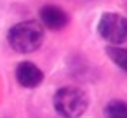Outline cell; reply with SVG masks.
I'll return each instance as SVG.
<instances>
[{
    "instance_id": "obj_1",
    "label": "cell",
    "mask_w": 127,
    "mask_h": 118,
    "mask_svg": "<svg viewBox=\"0 0 127 118\" xmlns=\"http://www.w3.org/2000/svg\"><path fill=\"white\" fill-rule=\"evenodd\" d=\"M9 45L19 54H30L40 49L44 42V26L38 21H21L9 30Z\"/></svg>"
},
{
    "instance_id": "obj_2",
    "label": "cell",
    "mask_w": 127,
    "mask_h": 118,
    "mask_svg": "<svg viewBox=\"0 0 127 118\" xmlns=\"http://www.w3.org/2000/svg\"><path fill=\"white\" fill-rule=\"evenodd\" d=\"M54 109L61 118H80L87 106L89 99L84 90L77 87H63L54 94Z\"/></svg>"
},
{
    "instance_id": "obj_3",
    "label": "cell",
    "mask_w": 127,
    "mask_h": 118,
    "mask_svg": "<svg viewBox=\"0 0 127 118\" xmlns=\"http://www.w3.org/2000/svg\"><path fill=\"white\" fill-rule=\"evenodd\" d=\"M97 33L110 45L127 42V18L115 12H104L97 21Z\"/></svg>"
},
{
    "instance_id": "obj_4",
    "label": "cell",
    "mask_w": 127,
    "mask_h": 118,
    "mask_svg": "<svg viewBox=\"0 0 127 118\" xmlns=\"http://www.w3.org/2000/svg\"><path fill=\"white\" fill-rule=\"evenodd\" d=\"M16 80L25 89H35V87H38L42 83L44 73H42V70L37 64L28 63V61H23L16 68Z\"/></svg>"
},
{
    "instance_id": "obj_5",
    "label": "cell",
    "mask_w": 127,
    "mask_h": 118,
    "mask_svg": "<svg viewBox=\"0 0 127 118\" xmlns=\"http://www.w3.org/2000/svg\"><path fill=\"white\" fill-rule=\"evenodd\" d=\"M38 18L42 26L47 30H63L70 21L68 14L58 5H44L38 12Z\"/></svg>"
},
{
    "instance_id": "obj_6",
    "label": "cell",
    "mask_w": 127,
    "mask_h": 118,
    "mask_svg": "<svg viewBox=\"0 0 127 118\" xmlns=\"http://www.w3.org/2000/svg\"><path fill=\"white\" fill-rule=\"evenodd\" d=\"M106 54L111 59V63H115L120 70H124L127 73V49L118 47V45H108Z\"/></svg>"
},
{
    "instance_id": "obj_7",
    "label": "cell",
    "mask_w": 127,
    "mask_h": 118,
    "mask_svg": "<svg viewBox=\"0 0 127 118\" xmlns=\"http://www.w3.org/2000/svg\"><path fill=\"white\" fill-rule=\"evenodd\" d=\"M104 116L106 118H127V102L120 99L110 101L104 108Z\"/></svg>"
}]
</instances>
